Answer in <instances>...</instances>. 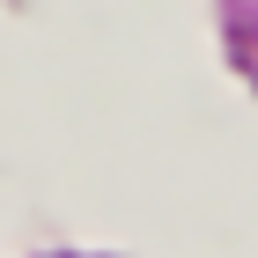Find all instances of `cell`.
<instances>
[]
</instances>
